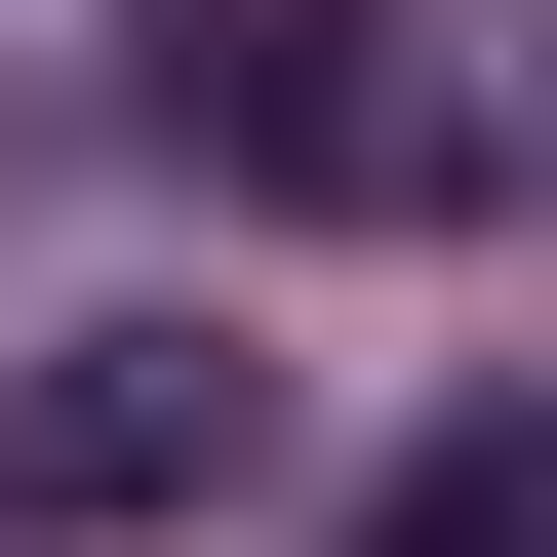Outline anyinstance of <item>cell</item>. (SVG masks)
Segmentation results:
<instances>
[{"mask_svg": "<svg viewBox=\"0 0 557 557\" xmlns=\"http://www.w3.org/2000/svg\"><path fill=\"white\" fill-rule=\"evenodd\" d=\"M359 557H557V438H438V478H359Z\"/></svg>", "mask_w": 557, "mask_h": 557, "instance_id": "obj_3", "label": "cell"}, {"mask_svg": "<svg viewBox=\"0 0 557 557\" xmlns=\"http://www.w3.org/2000/svg\"><path fill=\"white\" fill-rule=\"evenodd\" d=\"M278 478V359H199V319H40L0 359V557H160Z\"/></svg>", "mask_w": 557, "mask_h": 557, "instance_id": "obj_1", "label": "cell"}, {"mask_svg": "<svg viewBox=\"0 0 557 557\" xmlns=\"http://www.w3.org/2000/svg\"><path fill=\"white\" fill-rule=\"evenodd\" d=\"M160 120L239 199H319V239H398V199H478V120L398 81V0H160Z\"/></svg>", "mask_w": 557, "mask_h": 557, "instance_id": "obj_2", "label": "cell"}]
</instances>
